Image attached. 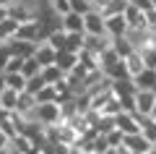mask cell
Masks as SVG:
<instances>
[{"instance_id": "cell-6", "label": "cell", "mask_w": 156, "mask_h": 154, "mask_svg": "<svg viewBox=\"0 0 156 154\" xmlns=\"http://www.w3.org/2000/svg\"><path fill=\"white\" fill-rule=\"evenodd\" d=\"M122 60H125V68H128V76H130V78H135L138 73H143L146 68H148V66H146V58H143V52H138V50L128 52V55H125Z\"/></svg>"}, {"instance_id": "cell-17", "label": "cell", "mask_w": 156, "mask_h": 154, "mask_svg": "<svg viewBox=\"0 0 156 154\" xmlns=\"http://www.w3.org/2000/svg\"><path fill=\"white\" fill-rule=\"evenodd\" d=\"M140 133H143L151 144H156V118L154 115H151V118H140Z\"/></svg>"}, {"instance_id": "cell-2", "label": "cell", "mask_w": 156, "mask_h": 154, "mask_svg": "<svg viewBox=\"0 0 156 154\" xmlns=\"http://www.w3.org/2000/svg\"><path fill=\"white\" fill-rule=\"evenodd\" d=\"M83 29L89 37H109L107 34V18L99 11H89L83 13Z\"/></svg>"}, {"instance_id": "cell-14", "label": "cell", "mask_w": 156, "mask_h": 154, "mask_svg": "<svg viewBox=\"0 0 156 154\" xmlns=\"http://www.w3.org/2000/svg\"><path fill=\"white\" fill-rule=\"evenodd\" d=\"M104 73L107 78H109V81H120V78H130L128 76V68H125V60H117V63H112L109 68H104Z\"/></svg>"}, {"instance_id": "cell-18", "label": "cell", "mask_w": 156, "mask_h": 154, "mask_svg": "<svg viewBox=\"0 0 156 154\" xmlns=\"http://www.w3.org/2000/svg\"><path fill=\"white\" fill-rule=\"evenodd\" d=\"M5 86L13 92H26V76L23 73H5Z\"/></svg>"}, {"instance_id": "cell-9", "label": "cell", "mask_w": 156, "mask_h": 154, "mask_svg": "<svg viewBox=\"0 0 156 154\" xmlns=\"http://www.w3.org/2000/svg\"><path fill=\"white\" fill-rule=\"evenodd\" d=\"M34 58H37V60L42 63V68H44V66H52V63L57 60V50H55V47H52V44L44 39V42H37Z\"/></svg>"}, {"instance_id": "cell-28", "label": "cell", "mask_w": 156, "mask_h": 154, "mask_svg": "<svg viewBox=\"0 0 156 154\" xmlns=\"http://www.w3.org/2000/svg\"><path fill=\"white\" fill-rule=\"evenodd\" d=\"M0 154H13V146H3V149H0Z\"/></svg>"}, {"instance_id": "cell-7", "label": "cell", "mask_w": 156, "mask_h": 154, "mask_svg": "<svg viewBox=\"0 0 156 154\" xmlns=\"http://www.w3.org/2000/svg\"><path fill=\"white\" fill-rule=\"evenodd\" d=\"M128 21H125L122 13H115V16H107V34H109L112 39H120L128 34Z\"/></svg>"}, {"instance_id": "cell-10", "label": "cell", "mask_w": 156, "mask_h": 154, "mask_svg": "<svg viewBox=\"0 0 156 154\" xmlns=\"http://www.w3.org/2000/svg\"><path fill=\"white\" fill-rule=\"evenodd\" d=\"M62 29H65L68 34H86V29H83V13H76V11L65 13V16H62Z\"/></svg>"}, {"instance_id": "cell-26", "label": "cell", "mask_w": 156, "mask_h": 154, "mask_svg": "<svg viewBox=\"0 0 156 154\" xmlns=\"http://www.w3.org/2000/svg\"><path fill=\"white\" fill-rule=\"evenodd\" d=\"M8 18H11V6L8 3H0V24L8 21Z\"/></svg>"}, {"instance_id": "cell-21", "label": "cell", "mask_w": 156, "mask_h": 154, "mask_svg": "<svg viewBox=\"0 0 156 154\" xmlns=\"http://www.w3.org/2000/svg\"><path fill=\"white\" fill-rule=\"evenodd\" d=\"M57 97H60V94H57V89L47 84V86L37 94V102H39V105H47V102H57Z\"/></svg>"}, {"instance_id": "cell-31", "label": "cell", "mask_w": 156, "mask_h": 154, "mask_svg": "<svg viewBox=\"0 0 156 154\" xmlns=\"http://www.w3.org/2000/svg\"><path fill=\"white\" fill-rule=\"evenodd\" d=\"M154 152H156V144H154Z\"/></svg>"}, {"instance_id": "cell-15", "label": "cell", "mask_w": 156, "mask_h": 154, "mask_svg": "<svg viewBox=\"0 0 156 154\" xmlns=\"http://www.w3.org/2000/svg\"><path fill=\"white\" fill-rule=\"evenodd\" d=\"M42 78H44V81L50 84V86H55V84H60L62 78H65V73H62L60 68H57L55 63H52V66H44V68H42Z\"/></svg>"}, {"instance_id": "cell-4", "label": "cell", "mask_w": 156, "mask_h": 154, "mask_svg": "<svg viewBox=\"0 0 156 154\" xmlns=\"http://www.w3.org/2000/svg\"><path fill=\"white\" fill-rule=\"evenodd\" d=\"M115 123L117 128L128 136V133H140V118L135 115V112H120V115H115Z\"/></svg>"}, {"instance_id": "cell-8", "label": "cell", "mask_w": 156, "mask_h": 154, "mask_svg": "<svg viewBox=\"0 0 156 154\" xmlns=\"http://www.w3.org/2000/svg\"><path fill=\"white\" fill-rule=\"evenodd\" d=\"M78 63H81V55H76V52H68V50H60V52H57L55 66L68 76V73H73V71L78 68Z\"/></svg>"}, {"instance_id": "cell-23", "label": "cell", "mask_w": 156, "mask_h": 154, "mask_svg": "<svg viewBox=\"0 0 156 154\" xmlns=\"http://www.w3.org/2000/svg\"><path fill=\"white\" fill-rule=\"evenodd\" d=\"M13 58V47H11V42L8 44H0V73L5 71V66H8V60Z\"/></svg>"}, {"instance_id": "cell-16", "label": "cell", "mask_w": 156, "mask_h": 154, "mask_svg": "<svg viewBox=\"0 0 156 154\" xmlns=\"http://www.w3.org/2000/svg\"><path fill=\"white\" fill-rule=\"evenodd\" d=\"M83 47H86V34H68V42H65V50H68V52L81 55Z\"/></svg>"}, {"instance_id": "cell-12", "label": "cell", "mask_w": 156, "mask_h": 154, "mask_svg": "<svg viewBox=\"0 0 156 154\" xmlns=\"http://www.w3.org/2000/svg\"><path fill=\"white\" fill-rule=\"evenodd\" d=\"M18 26H21V21H16V18H8V21L0 24V44L13 42L16 34H18Z\"/></svg>"}, {"instance_id": "cell-20", "label": "cell", "mask_w": 156, "mask_h": 154, "mask_svg": "<svg viewBox=\"0 0 156 154\" xmlns=\"http://www.w3.org/2000/svg\"><path fill=\"white\" fill-rule=\"evenodd\" d=\"M47 42L52 44V47L60 52V50H65V42H68V32L65 29H57V32H52L50 37H47Z\"/></svg>"}, {"instance_id": "cell-32", "label": "cell", "mask_w": 156, "mask_h": 154, "mask_svg": "<svg viewBox=\"0 0 156 154\" xmlns=\"http://www.w3.org/2000/svg\"><path fill=\"white\" fill-rule=\"evenodd\" d=\"M154 118H156V115H154Z\"/></svg>"}, {"instance_id": "cell-11", "label": "cell", "mask_w": 156, "mask_h": 154, "mask_svg": "<svg viewBox=\"0 0 156 154\" xmlns=\"http://www.w3.org/2000/svg\"><path fill=\"white\" fill-rule=\"evenodd\" d=\"M133 81H135V86L143 89V92H156V68H146V71L138 73Z\"/></svg>"}, {"instance_id": "cell-29", "label": "cell", "mask_w": 156, "mask_h": 154, "mask_svg": "<svg viewBox=\"0 0 156 154\" xmlns=\"http://www.w3.org/2000/svg\"><path fill=\"white\" fill-rule=\"evenodd\" d=\"M151 8H154V11H156V0H151Z\"/></svg>"}, {"instance_id": "cell-25", "label": "cell", "mask_w": 156, "mask_h": 154, "mask_svg": "<svg viewBox=\"0 0 156 154\" xmlns=\"http://www.w3.org/2000/svg\"><path fill=\"white\" fill-rule=\"evenodd\" d=\"M146 29H148V32H156V11L154 8L146 11Z\"/></svg>"}, {"instance_id": "cell-1", "label": "cell", "mask_w": 156, "mask_h": 154, "mask_svg": "<svg viewBox=\"0 0 156 154\" xmlns=\"http://www.w3.org/2000/svg\"><path fill=\"white\" fill-rule=\"evenodd\" d=\"M31 120L42 123V126H60V123H62L60 102H47V105H37V110L31 112Z\"/></svg>"}, {"instance_id": "cell-5", "label": "cell", "mask_w": 156, "mask_h": 154, "mask_svg": "<svg viewBox=\"0 0 156 154\" xmlns=\"http://www.w3.org/2000/svg\"><path fill=\"white\" fill-rule=\"evenodd\" d=\"M122 144H125L133 154H148L151 149H154V144H151L143 133H128V136L122 138Z\"/></svg>"}, {"instance_id": "cell-27", "label": "cell", "mask_w": 156, "mask_h": 154, "mask_svg": "<svg viewBox=\"0 0 156 154\" xmlns=\"http://www.w3.org/2000/svg\"><path fill=\"white\" fill-rule=\"evenodd\" d=\"M5 89H8V86H5V73H0V94L5 92Z\"/></svg>"}, {"instance_id": "cell-19", "label": "cell", "mask_w": 156, "mask_h": 154, "mask_svg": "<svg viewBox=\"0 0 156 154\" xmlns=\"http://www.w3.org/2000/svg\"><path fill=\"white\" fill-rule=\"evenodd\" d=\"M21 73L26 78H31V76H39V73H42V63L37 60V58H26V60H23V66H21Z\"/></svg>"}, {"instance_id": "cell-22", "label": "cell", "mask_w": 156, "mask_h": 154, "mask_svg": "<svg viewBox=\"0 0 156 154\" xmlns=\"http://www.w3.org/2000/svg\"><path fill=\"white\" fill-rule=\"evenodd\" d=\"M44 86H47V81L42 78V73H39V76H31V78H26V92H31L34 97H37V94L42 92Z\"/></svg>"}, {"instance_id": "cell-13", "label": "cell", "mask_w": 156, "mask_h": 154, "mask_svg": "<svg viewBox=\"0 0 156 154\" xmlns=\"http://www.w3.org/2000/svg\"><path fill=\"white\" fill-rule=\"evenodd\" d=\"M18 94H21V92L5 89V92L0 94V110H3V112H16V107H18Z\"/></svg>"}, {"instance_id": "cell-3", "label": "cell", "mask_w": 156, "mask_h": 154, "mask_svg": "<svg viewBox=\"0 0 156 154\" xmlns=\"http://www.w3.org/2000/svg\"><path fill=\"white\" fill-rule=\"evenodd\" d=\"M154 105H156V92H135V115L140 118H151L154 115Z\"/></svg>"}, {"instance_id": "cell-24", "label": "cell", "mask_w": 156, "mask_h": 154, "mask_svg": "<svg viewBox=\"0 0 156 154\" xmlns=\"http://www.w3.org/2000/svg\"><path fill=\"white\" fill-rule=\"evenodd\" d=\"M50 8L55 13H60V16H65V13H70V0H50Z\"/></svg>"}, {"instance_id": "cell-30", "label": "cell", "mask_w": 156, "mask_h": 154, "mask_svg": "<svg viewBox=\"0 0 156 154\" xmlns=\"http://www.w3.org/2000/svg\"><path fill=\"white\" fill-rule=\"evenodd\" d=\"M154 115H156V105H154Z\"/></svg>"}]
</instances>
